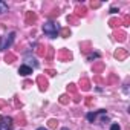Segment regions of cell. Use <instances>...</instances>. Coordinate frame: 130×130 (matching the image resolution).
<instances>
[{
	"label": "cell",
	"instance_id": "1",
	"mask_svg": "<svg viewBox=\"0 0 130 130\" xmlns=\"http://www.w3.org/2000/svg\"><path fill=\"white\" fill-rule=\"evenodd\" d=\"M43 32H44L47 37H51V38H57V37H58V26H57V23H54V22H46V23L43 25Z\"/></svg>",
	"mask_w": 130,
	"mask_h": 130
},
{
	"label": "cell",
	"instance_id": "2",
	"mask_svg": "<svg viewBox=\"0 0 130 130\" xmlns=\"http://www.w3.org/2000/svg\"><path fill=\"white\" fill-rule=\"evenodd\" d=\"M14 37H15V32L11 31L9 34H6V35H3L2 38H0V51L9 49L12 46V43H14Z\"/></svg>",
	"mask_w": 130,
	"mask_h": 130
},
{
	"label": "cell",
	"instance_id": "3",
	"mask_svg": "<svg viewBox=\"0 0 130 130\" xmlns=\"http://www.w3.org/2000/svg\"><path fill=\"white\" fill-rule=\"evenodd\" d=\"M11 127H12V118L3 116L0 119V130H11Z\"/></svg>",
	"mask_w": 130,
	"mask_h": 130
},
{
	"label": "cell",
	"instance_id": "4",
	"mask_svg": "<svg viewBox=\"0 0 130 130\" xmlns=\"http://www.w3.org/2000/svg\"><path fill=\"white\" fill-rule=\"evenodd\" d=\"M19 74L23 75V77H28V75L32 74V68H31V66H26V64H23V66H20V69H19Z\"/></svg>",
	"mask_w": 130,
	"mask_h": 130
},
{
	"label": "cell",
	"instance_id": "5",
	"mask_svg": "<svg viewBox=\"0 0 130 130\" xmlns=\"http://www.w3.org/2000/svg\"><path fill=\"white\" fill-rule=\"evenodd\" d=\"M6 11H8V3L3 2V0H0V14H3Z\"/></svg>",
	"mask_w": 130,
	"mask_h": 130
},
{
	"label": "cell",
	"instance_id": "6",
	"mask_svg": "<svg viewBox=\"0 0 130 130\" xmlns=\"http://www.w3.org/2000/svg\"><path fill=\"white\" fill-rule=\"evenodd\" d=\"M95 116H96V113H87V119H89V121H93Z\"/></svg>",
	"mask_w": 130,
	"mask_h": 130
},
{
	"label": "cell",
	"instance_id": "7",
	"mask_svg": "<svg viewBox=\"0 0 130 130\" xmlns=\"http://www.w3.org/2000/svg\"><path fill=\"white\" fill-rule=\"evenodd\" d=\"M110 130H121V127H119V124H112Z\"/></svg>",
	"mask_w": 130,
	"mask_h": 130
},
{
	"label": "cell",
	"instance_id": "8",
	"mask_svg": "<svg viewBox=\"0 0 130 130\" xmlns=\"http://www.w3.org/2000/svg\"><path fill=\"white\" fill-rule=\"evenodd\" d=\"M49 125H51V127H55V125H57V121H55V119H51V121H49Z\"/></svg>",
	"mask_w": 130,
	"mask_h": 130
},
{
	"label": "cell",
	"instance_id": "9",
	"mask_svg": "<svg viewBox=\"0 0 130 130\" xmlns=\"http://www.w3.org/2000/svg\"><path fill=\"white\" fill-rule=\"evenodd\" d=\"M37 130H47V128H44V127H38Z\"/></svg>",
	"mask_w": 130,
	"mask_h": 130
},
{
	"label": "cell",
	"instance_id": "10",
	"mask_svg": "<svg viewBox=\"0 0 130 130\" xmlns=\"http://www.w3.org/2000/svg\"><path fill=\"white\" fill-rule=\"evenodd\" d=\"M61 130H69V128H66V127H64V128H61Z\"/></svg>",
	"mask_w": 130,
	"mask_h": 130
}]
</instances>
